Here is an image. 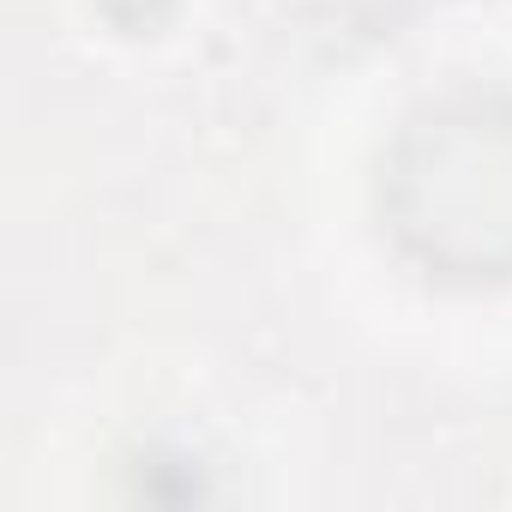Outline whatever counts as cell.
Returning <instances> with one entry per match:
<instances>
[{
    "label": "cell",
    "mask_w": 512,
    "mask_h": 512,
    "mask_svg": "<svg viewBox=\"0 0 512 512\" xmlns=\"http://www.w3.org/2000/svg\"><path fill=\"white\" fill-rule=\"evenodd\" d=\"M380 211L428 272L512 278V91H458L416 109L386 151Z\"/></svg>",
    "instance_id": "obj_1"
}]
</instances>
